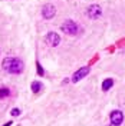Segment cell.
<instances>
[{
  "mask_svg": "<svg viewBox=\"0 0 125 126\" xmlns=\"http://www.w3.org/2000/svg\"><path fill=\"white\" fill-rule=\"evenodd\" d=\"M1 67L7 73H13V75H17L20 72H23V62L17 57H7L4 59L3 63H1Z\"/></svg>",
  "mask_w": 125,
  "mask_h": 126,
  "instance_id": "1",
  "label": "cell"
},
{
  "mask_svg": "<svg viewBox=\"0 0 125 126\" xmlns=\"http://www.w3.org/2000/svg\"><path fill=\"white\" fill-rule=\"evenodd\" d=\"M62 32L63 33H66V34L73 36V34L78 33V24L75 23L73 20H66V22L62 24Z\"/></svg>",
  "mask_w": 125,
  "mask_h": 126,
  "instance_id": "2",
  "label": "cell"
},
{
  "mask_svg": "<svg viewBox=\"0 0 125 126\" xmlns=\"http://www.w3.org/2000/svg\"><path fill=\"white\" fill-rule=\"evenodd\" d=\"M111 123L114 126H119L122 123V120H124V113L121 112V110H114L112 113H111Z\"/></svg>",
  "mask_w": 125,
  "mask_h": 126,
  "instance_id": "3",
  "label": "cell"
},
{
  "mask_svg": "<svg viewBox=\"0 0 125 126\" xmlns=\"http://www.w3.org/2000/svg\"><path fill=\"white\" fill-rule=\"evenodd\" d=\"M86 13H88V17H91V19H98V17L102 15L101 6H98V4H92V6L88 7Z\"/></svg>",
  "mask_w": 125,
  "mask_h": 126,
  "instance_id": "4",
  "label": "cell"
},
{
  "mask_svg": "<svg viewBox=\"0 0 125 126\" xmlns=\"http://www.w3.org/2000/svg\"><path fill=\"white\" fill-rule=\"evenodd\" d=\"M55 13H56V9H55V6L50 4V3L45 4L43 9H42V15H43L45 19H52V17L55 16Z\"/></svg>",
  "mask_w": 125,
  "mask_h": 126,
  "instance_id": "5",
  "label": "cell"
},
{
  "mask_svg": "<svg viewBox=\"0 0 125 126\" xmlns=\"http://www.w3.org/2000/svg\"><path fill=\"white\" fill-rule=\"evenodd\" d=\"M46 42H47V45H50V46L56 47L59 43H61V37H59L56 33L50 32V33H47V36H46Z\"/></svg>",
  "mask_w": 125,
  "mask_h": 126,
  "instance_id": "6",
  "label": "cell"
},
{
  "mask_svg": "<svg viewBox=\"0 0 125 126\" xmlns=\"http://www.w3.org/2000/svg\"><path fill=\"white\" fill-rule=\"evenodd\" d=\"M88 73H89V67H82V69H79L78 72H75V73H73V76H72V82H75V83L79 82L81 79L85 78Z\"/></svg>",
  "mask_w": 125,
  "mask_h": 126,
  "instance_id": "7",
  "label": "cell"
},
{
  "mask_svg": "<svg viewBox=\"0 0 125 126\" xmlns=\"http://www.w3.org/2000/svg\"><path fill=\"white\" fill-rule=\"evenodd\" d=\"M112 85H114V80H112V79H105L104 83H102V90H104V92L109 90L111 87H112Z\"/></svg>",
  "mask_w": 125,
  "mask_h": 126,
  "instance_id": "8",
  "label": "cell"
},
{
  "mask_svg": "<svg viewBox=\"0 0 125 126\" xmlns=\"http://www.w3.org/2000/svg\"><path fill=\"white\" fill-rule=\"evenodd\" d=\"M40 89H42V83L40 82H33L32 83V92L33 93H39Z\"/></svg>",
  "mask_w": 125,
  "mask_h": 126,
  "instance_id": "9",
  "label": "cell"
},
{
  "mask_svg": "<svg viewBox=\"0 0 125 126\" xmlns=\"http://www.w3.org/2000/svg\"><path fill=\"white\" fill-rule=\"evenodd\" d=\"M10 92H9V89H0V97H7Z\"/></svg>",
  "mask_w": 125,
  "mask_h": 126,
  "instance_id": "10",
  "label": "cell"
},
{
  "mask_svg": "<svg viewBox=\"0 0 125 126\" xmlns=\"http://www.w3.org/2000/svg\"><path fill=\"white\" fill-rule=\"evenodd\" d=\"M36 64H38V73H39V75H43V73H45V70L42 69V66H40L39 63H36Z\"/></svg>",
  "mask_w": 125,
  "mask_h": 126,
  "instance_id": "11",
  "label": "cell"
},
{
  "mask_svg": "<svg viewBox=\"0 0 125 126\" xmlns=\"http://www.w3.org/2000/svg\"><path fill=\"white\" fill-rule=\"evenodd\" d=\"M17 115H20V110L19 109H13L12 110V116H17Z\"/></svg>",
  "mask_w": 125,
  "mask_h": 126,
  "instance_id": "12",
  "label": "cell"
},
{
  "mask_svg": "<svg viewBox=\"0 0 125 126\" xmlns=\"http://www.w3.org/2000/svg\"><path fill=\"white\" fill-rule=\"evenodd\" d=\"M4 126H12V122H9V123H6Z\"/></svg>",
  "mask_w": 125,
  "mask_h": 126,
  "instance_id": "13",
  "label": "cell"
}]
</instances>
